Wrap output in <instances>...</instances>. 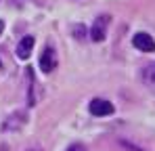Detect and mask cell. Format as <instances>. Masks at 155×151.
Instances as JSON below:
<instances>
[{
  "mask_svg": "<svg viewBox=\"0 0 155 151\" xmlns=\"http://www.w3.org/2000/svg\"><path fill=\"white\" fill-rule=\"evenodd\" d=\"M132 44H134V49L143 50V52H153L155 50V40L149 36V34H145V32H138V34H134V38H132Z\"/></svg>",
  "mask_w": 155,
  "mask_h": 151,
  "instance_id": "277c9868",
  "label": "cell"
},
{
  "mask_svg": "<svg viewBox=\"0 0 155 151\" xmlns=\"http://www.w3.org/2000/svg\"><path fill=\"white\" fill-rule=\"evenodd\" d=\"M143 80H145L149 86L155 88V63H149V65L143 69Z\"/></svg>",
  "mask_w": 155,
  "mask_h": 151,
  "instance_id": "52a82bcc",
  "label": "cell"
},
{
  "mask_svg": "<svg viewBox=\"0 0 155 151\" xmlns=\"http://www.w3.org/2000/svg\"><path fill=\"white\" fill-rule=\"evenodd\" d=\"M40 67L44 74H51L52 69L57 67V57H54V50L48 46V49L42 50V57H40Z\"/></svg>",
  "mask_w": 155,
  "mask_h": 151,
  "instance_id": "5b68a950",
  "label": "cell"
},
{
  "mask_svg": "<svg viewBox=\"0 0 155 151\" xmlns=\"http://www.w3.org/2000/svg\"><path fill=\"white\" fill-rule=\"evenodd\" d=\"M67 151H86V149H84L82 145H71V147H69Z\"/></svg>",
  "mask_w": 155,
  "mask_h": 151,
  "instance_id": "9c48e42d",
  "label": "cell"
},
{
  "mask_svg": "<svg viewBox=\"0 0 155 151\" xmlns=\"http://www.w3.org/2000/svg\"><path fill=\"white\" fill-rule=\"evenodd\" d=\"M113 103L107 99H92L90 101V105H88V111L92 113V116H97V118H103V116H111L113 113Z\"/></svg>",
  "mask_w": 155,
  "mask_h": 151,
  "instance_id": "7a4b0ae2",
  "label": "cell"
},
{
  "mask_svg": "<svg viewBox=\"0 0 155 151\" xmlns=\"http://www.w3.org/2000/svg\"><path fill=\"white\" fill-rule=\"evenodd\" d=\"M4 32V21H0V34Z\"/></svg>",
  "mask_w": 155,
  "mask_h": 151,
  "instance_id": "30bf717a",
  "label": "cell"
},
{
  "mask_svg": "<svg viewBox=\"0 0 155 151\" xmlns=\"http://www.w3.org/2000/svg\"><path fill=\"white\" fill-rule=\"evenodd\" d=\"M31 49H34V38H31V36L21 38L19 44H17V57H19V59H27V57L31 55Z\"/></svg>",
  "mask_w": 155,
  "mask_h": 151,
  "instance_id": "8992f818",
  "label": "cell"
},
{
  "mask_svg": "<svg viewBox=\"0 0 155 151\" xmlns=\"http://www.w3.org/2000/svg\"><path fill=\"white\" fill-rule=\"evenodd\" d=\"M120 145L126 151H145L143 147H138V145H134V143H130V141H120Z\"/></svg>",
  "mask_w": 155,
  "mask_h": 151,
  "instance_id": "ba28073f",
  "label": "cell"
},
{
  "mask_svg": "<svg viewBox=\"0 0 155 151\" xmlns=\"http://www.w3.org/2000/svg\"><path fill=\"white\" fill-rule=\"evenodd\" d=\"M27 122V116L23 111H15L13 116H8V120H4V124H2V130L4 132H17V130H21L23 124Z\"/></svg>",
  "mask_w": 155,
  "mask_h": 151,
  "instance_id": "3957f363",
  "label": "cell"
},
{
  "mask_svg": "<svg viewBox=\"0 0 155 151\" xmlns=\"http://www.w3.org/2000/svg\"><path fill=\"white\" fill-rule=\"evenodd\" d=\"M107 27H109V17L107 15H99L94 19L92 27H90V40L92 42H103L107 38Z\"/></svg>",
  "mask_w": 155,
  "mask_h": 151,
  "instance_id": "6da1fadb",
  "label": "cell"
}]
</instances>
